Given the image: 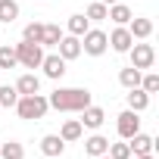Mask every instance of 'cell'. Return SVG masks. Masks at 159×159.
I'll return each instance as SVG.
<instances>
[{"mask_svg":"<svg viewBox=\"0 0 159 159\" xmlns=\"http://www.w3.org/2000/svg\"><path fill=\"white\" fill-rule=\"evenodd\" d=\"M81 134H84V128H81V122H78V119H69V122H62V128H59V137H62L66 143L81 140Z\"/></svg>","mask_w":159,"mask_h":159,"instance_id":"18","label":"cell"},{"mask_svg":"<svg viewBox=\"0 0 159 159\" xmlns=\"http://www.w3.org/2000/svg\"><path fill=\"white\" fill-rule=\"evenodd\" d=\"M56 50H59V56H62L66 62H72V59L81 56V38H75V34H62L59 44H56Z\"/></svg>","mask_w":159,"mask_h":159,"instance_id":"8","label":"cell"},{"mask_svg":"<svg viewBox=\"0 0 159 159\" xmlns=\"http://www.w3.org/2000/svg\"><path fill=\"white\" fill-rule=\"evenodd\" d=\"M128 56H131V66L140 69V72L153 69V62H156V50H153V44H131Z\"/></svg>","mask_w":159,"mask_h":159,"instance_id":"5","label":"cell"},{"mask_svg":"<svg viewBox=\"0 0 159 159\" xmlns=\"http://www.w3.org/2000/svg\"><path fill=\"white\" fill-rule=\"evenodd\" d=\"M106 156H109V159H131V147H128V140H125V143H109Z\"/></svg>","mask_w":159,"mask_h":159,"instance_id":"27","label":"cell"},{"mask_svg":"<svg viewBox=\"0 0 159 159\" xmlns=\"http://www.w3.org/2000/svg\"><path fill=\"white\" fill-rule=\"evenodd\" d=\"M128 147H131V156H143V153H153V137L137 131L134 137H128Z\"/></svg>","mask_w":159,"mask_h":159,"instance_id":"16","label":"cell"},{"mask_svg":"<svg viewBox=\"0 0 159 159\" xmlns=\"http://www.w3.org/2000/svg\"><path fill=\"white\" fill-rule=\"evenodd\" d=\"M62 38V28L53 25V22H44V34H41V47H56Z\"/></svg>","mask_w":159,"mask_h":159,"instance_id":"21","label":"cell"},{"mask_svg":"<svg viewBox=\"0 0 159 159\" xmlns=\"http://www.w3.org/2000/svg\"><path fill=\"white\" fill-rule=\"evenodd\" d=\"M147 106H150V94H147L143 88H131V91H128V109L143 112Z\"/></svg>","mask_w":159,"mask_h":159,"instance_id":"17","label":"cell"},{"mask_svg":"<svg viewBox=\"0 0 159 159\" xmlns=\"http://www.w3.org/2000/svg\"><path fill=\"white\" fill-rule=\"evenodd\" d=\"M47 103H50V109H56V112H81L84 106L94 103V97H91L88 88H56V91L47 97Z\"/></svg>","mask_w":159,"mask_h":159,"instance_id":"1","label":"cell"},{"mask_svg":"<svg viewBox=\"0 0 159 159\" xmlns=\"http://www.w3.org/2000/svg\"><path fill=\"white\" fill-rule=\"evenodd\" d=\"M116 128H119V137H122V140L134 137V134L140 131V112H134V109H125V112H119V122H116Z\"/></svg>","mask_w":159,"mask_h":159,"instance_id":"6","label":"cell"},{"mask_svg":"<svg viewBox=\"0 0 159 159\" xmlns=\"http://www.w3.org/2000/svg\"><path fill=\"white\" fill-rule=\"evenodd\" d=\"M100 3H106V7H112V3H119V0H100Z\"/></svg>","mask_w":159,"mask_h":159,"instance_id":"31","label":"cell"},{"mask_svg":"<svg viewBox=\"0 0 159 159\" xmlns=\"http://www.w3.org/2000/svg\"><path fill=\"white\" fill-rule=\"evenodd\" d=\"M62 150H66V140H62L59 134H44V137H41V153H44L47 159H59Z\"/></svg>","mask_w":159,"mask_h":159,"instance_id":"11","label":"cell"},{"mask_svg":"<svg viewBox=\"0 0 159 159\" xmlns=\"http://www.w3.org/2000/svg\"><path fill=\"white\" fill-rule=\"evenodd\" d=\"M106 10H109V7L97 0V3H91V7H88V13H84V16H88L91 22H103V19H106Z\"/></svg>","mask_w":159,"mask_h":159,"instance_id":"29","label":"cell"},{"mask_svg":"<svg viewBox=\"0 0 159 159\" xmlns=\"http://www.w3.org/2000/svg\"><path fill=\"white\" fill-rule=\"evenodd\" d=\"M97 159H109V156H106V153H103V156H97Z\"/></svg>","mask_w":159,"mask_h":159,"instance_id":"32","label":"cell"},{"mask_svg":"<svg viewBox=\"0 0 159 159\" xmlns=\"http://www.w3.org/2000/svg\"><path fill=\"white\" fill-rule=\"evenodd\" d=\"M19 19V3L16 0H0V22H16Z\"/></svg>","mask_w":159,"mask_h":159,"instance_id":"22","label":"cell"},{"mask_svg":"<svg viewBox=\"0 0 159 159\" xmlns=\"http://www.w3.org/2000/svg\"><path fill=\"white\" fill-rule=\"evenodd\" d=\"M106 41H109V47H112L116 53H128V50H131V44H134V38H131L128 25H116V28L106 34Z\"/></svg>","mask_w":159,"mask_h":159,"instance_id":"7","label":"cell"},{"mask_svg":"<svg viewBox=\"0 0 159 159\" xmlns=\"http://www.w3.org/2000/svg\"><path fill=\"white\" fill-rule=\"evenodd\" d=\"M131 159H153V153H143V156H131Z\"/></svg>","mask_w":159,"mask_h":159,"instance_id":"30","label":"cell"},{"mask_svg":"<svg viewBox=\"0 0 159 159\" xmlns=\"http://www.w3.org/2000/svg\"><path fill=\"white\" fill-rule=\"evenodd\" d=\"M13 88L19 91V97H28V94H38V91H41V78H38L34 72H25V75H19V81H16Z\"/></svg>","mask_w":159,"mask_h":159,"instance_id":"12","label":"cell"},{"mask_svg":"<svg viewBox=\"0 0 159 159\" xmlns=\"http://www.w3.org/2000/svg\"><path fill=\"white\" fill-rule=\"evenodd\" d=\"M16 100H19V91H16L13 84H0V106L13 109V106H16Z\"/></svg>","mask_w":159,"mask_h":159,"instance_id":"25","label":"cell"},{"mask_svg":"<svg viewBox=\"0 0 159 159\" xmlns=\"http://www.w3.org/2000/svg\"><path fill=\"white\" fill-rule=\"evenodd\" d=\"M13 109L19 112V119L31 122V119H44V116L50 112V103H47V97H44L41 91H38V94H28V97H19Z\"/></svg>","mask_w":159,"mask_h":159,"instance_id":"2","label":"cell"},{"mask_svg":"<svg viewBox=\"0 0 159 159\" xmlns=\"http://www.w3.org/2000/svg\"><path fill=\"white\" fill-rule=\"evenodd\" d=\"M0 159H25V147L10 140V143H0Z\"/></svg>","mask_w":159,"mask_h":159,"instance_id":"23","label":"cell"},{"mask_svg":"<svg viewBox=\"0 0 159 159\" xmlns=\"http://www.w3.org/2000/svg\"><path fill=\"white\" fill-rule=\"evenodd\" d=\"M78 116H81V119H78V122H81V128H91V131H97L103 122H106V112H103V106H84L81 112H78Z\"/></svg>","mask_w":159,"mask_h":159,"instance_id":"9","label":"cell"},{"mask_svg":"<svg viewBox=\"0 0 159 159\" xmlns=\"http://www.w3.org/2000/svg\"><path fill=\"white\" fill-rule=\"evenodd\" d=\"M66 28H69V34H75V38H81V34H84V31L91 28V19H88L84 13H75V16H69Z\"/></svg>","mask_w":159,"mask_h":159,"instance_id":"19","label":"cell"},{"mask_svg":"<svg viewBox=\"0 0 159 159\" xmlns=\"http://www.w3.org/2000/svg\"><path fill=\"white\" fill-rule=\"evenodd\" d=\"M128 31H131V38H134V41H147V38L153 34V22H150V19H143V16H134V19L128 22Z\"/></svg>","mask_w":159,"mask_h":159,"instance_id":"13","label":"cell"},{"mask_svg":"<svg viewBox=\"0 0 159 159\" xmlns=\"http://www.w3.org/2000/svg\"><path fill=\"white\" fill-rule=\"evenodd\" d=\"M13 50H16L19 66H25V69H41V59H44V47H41V44L22 41V44H16Z\"/></svg>","mask_w":159,"mask_h":159,"instance_id":"3","label":"cell"},{"mask_svg":"<svg viewBox=\"0 0 159 159\" xmlns=\"http://www.w3.org/2000/svg\"><path fill=\"white\" fill-rule=\"evenodd\" d=\"M41 34H44V22H28V25L22 28V41L41 44Z\"/></svg>","mask_w":159,"mask_h":159,"instance_id":"24","label":"cell"},{"mask_svg":"<svg viewBox=\"0 0 159 159\" xmlns=\"http://www.w3.org/2000/svg\"><path fill=\"white\" fill-rule=\"evenodd\" d=\"M140 88H143L147 94H156V91H159V75H156V72H140Z\"/></svg>","mask_w":159,"mask_h":159,"instance_id":"26","label":"cell"},{"mask_svg":"<svg viewBox=\"0 0 159 159\" xmlns=\"http://www.w3.org/2000/svg\"><path fill=\"white\" fill-rule=\"evenodd\" d=\"M119 84H122L125 91H131V88H140V69H134V66L122 69V72H119Z\"/></svg>","mask_w":159,"mask_h":159,"instance_id":"20","label":"cell"},{"mask_svg":"<svg viewBox=\"0 0 159 159\" xmlns=\"http://www.w3.org/2000/svg\"><path fill=\"white\" fill-rule=\"evenodd\" d=\"M106 19H112L116 25H128V22L134 19V13H131L128 3H122V0H119V3H112V7L106 10Z\"/></svg>","mask_w":159,"mask_h":159,"instance_id":"14","label":"cell"},{"mask_svg":"<svg viewBox=\"0 0 159 159\" xmlns=\"http://www.w3.org/2000/svg\"><path fill=\"white\" fill-rule=\"evenodd\" d=\"M106 47H109L106 31H100V28H88V31L81 34V53H88V56H103Z\"/></svg>","mask_w":159,"mask_h":159,"instance_id":"4","label":"cell"},{"mask_svg":"<svg viewBox=\"0 0 159 159\" xmlns=\"http://www.w3.org/2000/svg\"><path fill=\"white\" fill-rule=\"evenodd\" d=\"M19 59H16V50L13 47H0V69H16Z\"/></svg>","mask_w":159,"mask_h":159,"instance_id":"28","label":"cell"},{"mask_svg":"<svg viewBox=\"0 0 159 159\" xmlns=\"http://www.w3.org/2000/svg\"><path fill=\"white\" fill-rule=\"evenodd\" d=\"M41 69H44V75H47V78L59 81V78L66 75V59H62L59 53H53V56H47V53H44V59H41Z\"/></svg>","mask_w":159,"mask_h":159,"instance_id":"10","label":"cell"},{"mask_svg":"<svg viewBox=\"0 0 159 159\" xmlns=\"http://www.w3.org/2000/svg\"><path fill=\"white\" fill-rule=\"evenodd\" d=\"M106 150H109V137H103V134H91V137L84 140V153H88L91 159L103 156Z\"/></svg>","mask_w":159,"mask_h":159,"instance_id":"15","label":"cell"}]
</instances>
